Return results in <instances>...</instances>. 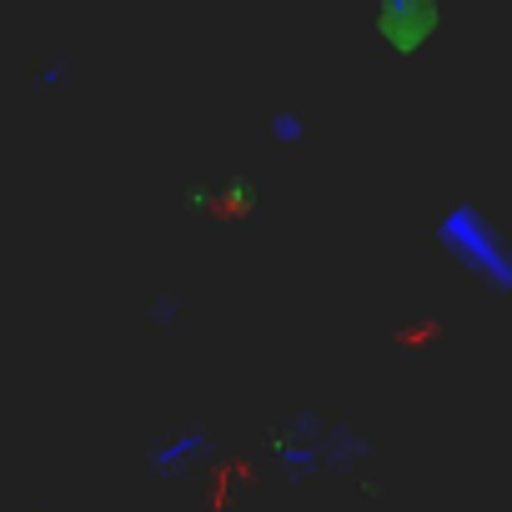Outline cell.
<instances>
[{"label": "cell", "mask_w": 512, "mask_h": 512, "mask_svg": "<svg viewBox=\"0 0 512 512\" xmlns=\"http://www.w3.org/2000/svg\"><path fill=\"white\" fill-rule=\"evenodd\" d=\"M437 241L447 246V256L477 282H487L492 292H507L512 287V262H507V246H502V231L487 221L482 206H452L442 221H437Z\"/></svg>", "instance_id": "1"}, {"label": "cell", "mask_w": 512, "mask_h": 512, "mask_svg": "<svg viewBox=\"0 0 512 512\" xmlns=\"http://www.w3.org/2000/svg\"><path fill=\"white\" fill-rule=\"evenodd\" d=\"M201 447H206V432H201V427H186L181 437H171L166 447H156V452H151V467H156L161 477H176L191 457H201Z\"/></svg>", "instance_id": "2"}, {"label": "cell", "mask_w": 512, "mask_h": 512, "mask_svg": "<svg viewBox=\"0 0 512 512\" xmlns=\"http://www.w3.org/2000/svg\"><path fill=\"white\" fill-rule=\"evenodd\" d=\"M272 141L297 146V141H302V121H297V116H287V111H282V116H272Z\"/></svg>", "instance_id": "3"}]
</instances>
